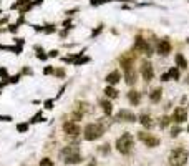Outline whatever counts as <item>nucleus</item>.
Segmentation results:
<instances>
[{
    "mask_svg": "<svg viewBox=\"0 0 189 166\" xmlns=\"http://www.w3.org/2000/svg\"><path fill=\"white\" fill-rule=\"evenodd\" d=\"M187 159H189L187 150L176 148V150L171 151V154H169V158H168V163H169V166H184L187 163Z\"/></svg>",
    "mask_w": 189,
    "mask_h": 166,
    "instance_id": "obj_1",
    "label": "nucleus"
},
{
    "mask_svg": "<svg viewBox=\"0 0 189 166\" xmlns=\"http://www.w3.org/2000/svg\"><path fill=\"white\" fill-rule=\"evenodd\" d=\"M133 146H134V141H133V136L129 133H123L116 140V150H118L121 154H128L129 151L133 150Z\"/></svg>",
    "mask_w": 189,
    "mask_h": 166,
    "instance_id": "obj_2",
    "label": "nucleus"
},
{
    "mask_svg": "<svg viewBox=\"0 0 189 166\" xmlns=\"http://www.w3.org/2000/svg\"><path fill=\"white\" fill-rule=\"evenodd\" d=\"M105 133V126L101 123H90L85 126V140L86 141H93V140H98L100 136H103Z\"/></svg>",
    "mask_w": 189,
    "mask_h": 166,
    "instance_id": "obj_3",
    "label": "nucleus"
},
{
    "mask_svg": "<svg viewBox=\"0 0 189 166\" xmlns=\"http://www.w3.org/2000/svg\"><path fill=\"white\" fill-rule=\"evenodd\" d=\"M141 75H143V80H144V81H148V83L153 80V76H154V70H153L151 62L144 60V62L141 63Z\"/></svg>",
    "mask_w": 189,
    "mask_h": 166,
    "instance_id": "obj_4",
    "label": "nucleus"
},
{
    "mask_svg": "<svg viewBox=\"0 0 189 166\" xmlns=\"http://www.w3.org/2000/svg\"><path fill=\"white\" fill-rule=\"evenodd\" d=\"M138 138L144 141L146 143V146H149V148H154V146L159 145V138H156V136H151L149 133H146V131H141V133H138Z\"/></svg>",
    "mask_w": 189,
    "mask_h": 166,
    "instance_id": "obj_5",
    "label": "nucleus"
},
{
    "mask_svg": "<svg viewBox=\"0 0 189 166\" xmlns=\"http://www.w3.org/2000/svg\"><path fill=\"white\" fill-rule=\"evenodd\" d=\"M134 48L139 52H143V53H146V55H151V47L148 45V42L144 40L143 37H136V43H134Z\"/></svg>",
    "mask_w": 189,
    "mask_h": 166,
    "instance_id": "obj_6",
    "label": "nucleus"
},
{
    "mask_svg": "<svg viewBox=\"0 0 189 166\" xmlns=\"http://www.w3.org/2000/svg\"><path fill=\"white\" fill-rule=\"evenodd\" d=\"M156 50L161 57H166L171 53V43H169V40H159L156 45Z\"/></svg>",
    "mask_w": 189,
    "mask_h": 166,
    "instance_id": "obj_7",
    "label": "nucleus"
},
{
    "mask_svg": "<svg viewBox=\"0 0 189 166\" xmlns=\"http://www.w3.org/2000/svg\"><path fill=\"white\" fill-rule=\"evenodd\" d=\"M116 120L133 123V121H136V116H134V113H133V111H129V110H119L118 115H116Z\"/></svg>",
    "mask_w": 189,
    "mask_h": 166,
    "instance_id": "obj_8",
    "label": "nucleus"
},
{
    "mask_svg": "<svg viewBox=\"0 0 189 166\" xmlns=\"http://www.w3.org/2000/svg\"><path fill=\"white\" fill-rule=\"evenodd\" d=\"M63 131H65L66 135H70V136H76L80 133V126L73 123V121H66L65 125H63Z\"/></svg>",
    "mask_w": 189,
    "mask_h": 166,
    "instance_id": "obj_9",
    "label": "nucleus"
},
{
    "mask_svg": "<svg viewBox=\"0 0 189 166\" xmlns=\"http://www.w3.org/2000/svg\"><path fill=\"white\" fill-rule=\"evenodd\" d=\"M173 120L176 121V123H184V121L187 120V111L184 110L182 106H179V108H176V110H174Z\"/></svg>",
    "mask_w": 189,
    "mask_h": 166,
    "instance_id": "obj_10",
    "label": "nucleus"
},
{
    "mask_svg": "<svg viewBox=\"0 0 189 166\" xmlns=\"http://www.w3.org/2000/svg\"><path fill=\"white\" fill-rule=\"evenodd\" d=\"M76 153H80L78 146H76V145H70V146H66V148H63L60 151V156L65 159V158H68V156H71V154H76Z\"/></svg>",
    "mask_w": 189,
    "mask_h": 166,
    "instance_id": "obj_11",
    "label": "nucleus"
},
{
    "mask_svg": "<svg viewBox=\"0 0 189 166\" xmlns=\"http://www.w3.org/2000/svg\"><path fill=\"white\" fill-rule=\"evenodd\" d=\"M124 80L128 85H134L136 83V73H134V68L129 67V68H124Z\"/></svg>",
    "mask_w": 189,
    "mask_h": 166,
    "instance_id": "obj_12",
    "label": "nucleus"
},
{
    "mask_svg": "<svg viewBox=\"0 0 189 166\" xmlns=\"http://www.w3.org/2000/svg\"><path fill=\"white\" fill-rule=\"evenodd\" d=\"M105 80H106V83H108V85H116V83L121 80V75H119V71H118V70H115V71L108 73Z\"/></svg>",
    "mask_w": 189,
    "mask_h": 166,
    "instance_id": "obj_13",
    "label": "nucleus"
},
{
    "mask_svg": "<svg viewBox=\"0 0 189 166\" xmlns=\"http://www.w3.org/2000/svg\"><path fill=\"white\" fill-rule=\"evenodd\" d=\"M128 100L131 101V105H139V101H141V93H139V91H136V90H131L128 93Z\"/></svg>",
    "mask_w": 189,
    "mask_h": 166,
    "instance_id": "obj_14",
    "label": "nucleus"
},
{
    "mask_svg": "<svg viewBox=\"0 0 189 166\" xmlns=\"http://www.w3.org/2000/svg\"><path fill=\"white\" fill-rule=\"evenodd\" d=\"M176 67L179 70H186L187 68V60L182 57V53H178L176 55Z\"/></svg>",
    "mask_w": 189,
    "mask_h": 166,
    "instance_id": "obj_15",
    "label": "nucleus"
},
{
    "mask_svg": "<svg viewBox=\"0 0 189 166\" xmlns=\"http://www.w3.org/2000/svg\"><path fill=\"white\" fill-rule=\"evenodd\" d=\"M63 161L66 164H78V163H81V156H80V153H76V154H71L68 158H65Z\"/></svg>",
    "mask_w": 189,
    "mask_h": 166,
    "instance_id": "obj_16",
    "label": "nucleus"
},
{
    "mask_svg": "<svg viewBox=\"0 0 189 166\" xmlns=\"http://www.w3.org/2000/svg\"><path fill=\"white\" fill-rule=\"evenodd\" d=\"M105 95L108 96V98H116V96H118V90H116L113 85H110L105 88Z\"/></svg>",
    "mask_w": 189,
    "mask_h": 166,
    "instance_id": "obj_17",
    "label": "nucleus"
},
{
    "mask_svg": "<svg viewBox=\"0 0 189 166\" xmlns=\"http://www.w3.org/2000/svg\"><path fill=\"white\" fill-rule=\"evenodd\" d=\"M101 108H103V111H105V115H111L113 113V106H111V103L108 100H101Z\"/></svg>",
    "mask_w": 189,
    "mask_h": 166,
    "instance_id": "obj_18",
    "label": "nucleus"
},
{
    "mask_svg": "<svg viewBox=\"0 0 189 166\" xmlns=\"http://www.w3.org/2000/svg\"><path fill=\"white\" fill-rule=\"evenodd\" d=\"M161 93H163V90H161V88H154V90L151 91L149 98H151V101H153V103H156V101H159V100H161Z\"/></svg>",
    "mask_w": 189,
    "mask_h": 166,
    "instance_id": "obj_19",
    "label": "nucleus"
},
{
    "mask_svg": "<svg viewBox=\"0 0 189 166\" xmlns=\"http://www.w3.org/2000/svg\"><path fill=\"white\" fill-rule=\"evenodd\" d=\"M143 126H146V128H151L153 126V121H151V116L149 115H141V118H139Z\"/></svg>",
    "mask_w": 189,
    "mask_h": 166,
    "instance_id": "obj_20",
    "label": "nucleus"
},
{
    "mask_svg": "<svg viewBox=\"0 0 189 166\" xmlns=\"http://www.w3.org/2000/svg\"><path fill=\"white\" fill-rule=\"evenodd\" d=\"M169 78H173V80H179V68L178 67H173L169 68Z\"/></svg>",
    "mask_w": 189,
    "mask_h": 166,
    "instance_id": "obj_21",
    "label": "nucleus"
},
{
    "mask_svg": "<svg viewBox=\"0 0 189 166\" xmlns=\"http://www.w3.org/2000/svg\"><path fill=\"white\" fill-rule=\"evenodd\" d=\"M40 166H53V161L48 159V158H43V159L40 161Z\"/></svg>",
    "mask_w": 189,
    "mask_h": 166,
    "instance_id": "obj_22",
    "label": "nucleus"
},
{
    "mask_svg": "<svg viewBox=\"0 0 189 166\" xmlns=\"http://www.w3.org/2000/svg\"><path fill=\"white\" fill-rule=\"evenodd\" d=\"M91 5H101V3H106V2H111V0H90Z\"/></svg>",
    "mask_w": 189,
    "mask_h": 166,
    "instance_id": "obj_23",
    "label": "nucleus"
},
{
    "mask_svg": "<svg viewBox=\"0 0 189 166\" xmlns=\"http://www.w3.org/2000/svg\"><path fill=\"white\" fill-rule=\"evenodd\" d=\"M17 130L20 131V133H25V131L28 130V125H25V123H23V125H18V126H17Z\"/></svg>",
    "mask_w": 189,
    "mask_h": 166,
    "instance_id": "obj_24",
    "label": "nucleus"
},
{
    "mask_svg": "<svg viewBox=\"0 0 189 166\" xmlns=\"http://www.w3.org/2000/svg\"><path fill=\"white\" fill-rule=\"evenodd\" d=\"M179 133H181V128H179V126H176V128H173V130H171V136H174V138H176Z\"/></svg>",
    "mask_w": 189,
    "mask_h": 166,
    "instance_id": "obj_25",
    "label": "nucleus"
},
{
    "mask_svg": "<svg viewBox=\"0 0 189 166\" xmlns=\"http://www.w3.org/2000/svg\"><path fill=\"white\" fill-rule=\"evenodd\" d=\"M88 60H90V58H86V57H85V58H80V60L75 62V65H83V63H86Z\"/></svg>",
    "mask_w": 189,
    "mask_h": 166,
    "instance_id": "obj_26",
    "label": "nucleus"
},
{
    "mask_svg": "<svg viewBox=\"0 0 189 166\" xmlns=\"http://www.w3.org/2000/svg\"><path fill=\"white\" fill-rule=\"evenodd\" d=\"M168 123H169V118L168 116H163L161 118V126H168Z\"/></svg>",
    "mask_w": 189,
    "mask_h": 166,
    "instance_id": "obj_27",
    "label": "nucleus"
},
{
    "mask_svg": "<svg viewBox=\"0 0 189 166\" xmlns=\"http://www.w3.org/2000/svg\"><path fill=\"white\" fill-rule=\"evenodd\" d=\"M12 120V116H2L0 115V121H10Z\"/></svg>",
    "mask_w": 189,
    "mask_h": 166,
    "instance_id": "obj_28",
    "label": "nucleus"
},
{
    "mask_svg": "<svg viewBox=\"0 0 189 166\" xmlns=\"http://www.w3.org/2000/svg\"><path fill=\"white\" fill-rule=\"evenodd\" d=\"M161 80H163V81H168V80H171V78H169V73H164V75L161 76Z\"/></svg>",
    "mask_w": 189,
    "mask_h": 166,
    "instance_id": "obj_29",
    "label": "nucleus"
},
{
    "mask_svg": "<svg viewBox=\"0 0 189 166\" xmlns=\"http://www.w3.org/2000/svg\"><path fill=\"white\" fill-rule=\"evenodd\" d=\"M43 73H47V75H50V73H53V68H52V67H48V68H45V70H43Z\"/></svg>",
    "mask_w": 189,
    "mask_h": 166,
    "instance_id": "obj_30",
    "label": "nucleus"
},
{
    "mask_svg": "<svg viewBox=\"0 0 189 166\" xmlns=\"http://www.w3.org/2000/svg\"><path fill=\"white\" fill-rule=\"evenodd\" d=\"M100 151H101V153H108V151H110L108 145H105V148H100Z\"/></svg>",
    "mask_w": 189,
    "mask_h": 166,
    "instance_id": "obj_31",
    "label": "nucleus"
},
{
    "mask_svg": "<svg viewBox=\"0 0 189 166\" xmlns=\"http://www.w3.org/2000/svg\"><path fill=\"white\" fill-rule=\"evenodd\" d=\"M52 105H53V101H52V100H48V101H47V103H45V106H47V108H48V110H50V108H53V106H52Z\"/></svg>",
    "mask_w": 189,
    "mask_h": 166,
    "instance_id": "obj_32",
    "label": "nucleus"
},
{
    "mask_svg": "<svg viewBox=\"0 0 189 166\" xmlns=\"http://www.w3.org/2000/svg\"><path fill=\"white\" fill-rule=\"evenodd\" d=\"M0 76H7V70H5V68H0Z\"/></svg>",
    "mask_w": 189,
    "mask_h": 166,
    "instance_id": "obj_33",
    "label": "nucleus"
},
{
    "mask_svg": "<svg viewBox=\"0 0 189 166\" xmlns=\"http://www.w3.org/2000/svg\"><path fill=\"white\" fill-rule=\"evenodd\" d=\"M58 55V52L56 50H53V52H50V57H56Z\"/></svg>",
    "mask_w": 189,
    "mask_h": 166,
    "instance_id": "obj_34",
    "label": "nucleus"
},
{
    "mask_svg": "<svg viewBox=\"0 0 189 166\" xmlns=\"http://www.w3.org/2000/svg\"><path fill=\"white\" fill-rule=\"evenodd\" d=\"M187 43H189V38H187Z\"/></svg>",
    "mask_w": 189,
    "mask_h": 166,
    "instance_id": "obj_35",
    "label": "nucleus"
},
{
    "mask_svg": "<svg viewBox=\"0 0 189 166\" xmlns=\"http://www.w3.org/2000/svg\"><path fill=\"white\" fill-rule=\"evenodd\" d=\"M187 131H189V126H187Z\"/></svg>",
    "mask_w": 189,
    "mask_h": 166,
    "instance_id": "obj_36",
    "label": "nucleus"
}]
</instances>
